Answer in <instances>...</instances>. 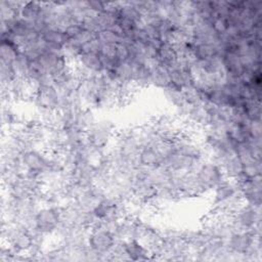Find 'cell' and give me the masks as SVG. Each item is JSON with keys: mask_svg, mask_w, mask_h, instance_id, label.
Segmentation results:
<instances>
[{"mask_svg": "<svg viewBox=\"0 0 262 262\" xmlns=\"http://www.w3.org/2000/svg\"><path fill=\"white\" fill-rule=\"evenodd\" d=\"M117 239L114 233L99 225L90 228L87 246L101 256V260H110Z\"/></svg>", "mask_w": 262, "mask_h": 262, "instance_id": "cell-1", "label": "cell"}, {"mask_svg": "<svg viewBox=\"0 0 262 262\" xmlns=\"http://www.w3.org/2000/svg\"><path fill=\"white\" fill-rule=\"evenodd\" d=\"M115 123L108 118H97L93 126L85 132L88 142L99 148H104L116 135Z\"/></svg>", "mask_w": 262, "mask_h": 262, "instance_id": "cell-2", "label": "cell"}, {"mask_svg": "<svg viewBox=\"0 0 262 262\" xmlns=\"http://www.w3.org/2000/svg\"><path fill=\"white\" fill-rule=\"evenodd\" d=\"M194 173L206 193L211 192L218 184L226 179L222 168L209 160H203Z\"/></svg>", "mask_w": 262, "mask_h": 262, "instance_id": "cell-3", "label": "cell"}, {"mask_svg": "<svg viewBox=\"0 0 262 262\" xmlns=\"http://www.w3.org/2000/svg\"><path fill=\"white\" fill-rule=\"evenodd\" d=\"M62 208L54 207L48 204L43 205L36 213V228L38 231L45 235H50L55 232L59 225L60 213Z\"/></svg>", "mask_w": 262, "mask_h": 262, "instance_id": "cell-4", "label": "cell"}, {"mask_svg": "<svg viewBox=\"0 0 262 262\" xmlns=\"http://www.w3.org/2000/svg\"><path fill=\"white\" fill-rule=\"evenodd\" d=\"M21 161L28 172L39 176L49 168L50 151L39 147H33L21 154Z\"/></svg>", "mask_w": 262, "mask_h": 262, "instance_id": "cell-5", "label": "cell"}, {"mask_svg": "<svg viewBox=\"0 0 262 262\" xmlns=\"http://www.w3.org/2000/svg\"><path fill=\"white\" fill-rule=\"evenodd\" d=\"M241 194L245 204L261 207L262 204V183L261 176L246 179L241 185Z\"/></svg>", "mask_w": 262, "mask_h": 262, "instance_id": "cell-6", "label": "cell"}, {"mask_svg": "<svg viewBox=\"0 0 262 262\" xmlns=\"http://www.w3.org/2000/svg\"><path fill=\"white\" fill-rule=\"evenodd\" d=\"M30 101L41 110L56 111L58 106V94L54 85L42 86L38 88L33 99Z\"/></svg>", "mask_w": 262, "mask_h": 262, "instance_id": "cell-7", "label": "cell"}, {"mask_svg": "<svg viewBox=\"0 0 262 262\" xmlns=\"http://www.w3.org/2000/svg\"><path fill=\"white\" fill-rule=\"evenodd\" d=\"M259 237L261 235H255L252 232H234L226 239V245L231 252L246 255Z\"/></svg>", "mask_w": 262, "mask_h": 262, "instance_id": "cell-8", "label": "cell"}, {"mask_svg": "<svg viewBox=\"0 0 262 262\" xmlns=\"http://www.w3.org/2000/svg\"><path fill=\"white\" fill-rule=\"evenodd\" d=\"M249 122H239L230 120L226 124V131L228 137L235 143H243L249 141L252 136L249 128Z\"/></svg>", "mask_w": 262, "mask_h": 262, "instance_id": "cell-9", "label": "cell"}, {"mask_svg": "<svg viewBox=\"0 0 262 262\" xmlns=\"http://www.w3.org/2000/svg\"><path fill=\"white\" fill-rule=\"evenodd\" d=\"M139 220L132 217H126L121 220L119 227L115 233L116 239L121 242H128L137 238Z\"/></svg>", "mask_w": 262, "mask_h": 262, "instance_id": "cell-10", "label": "cell"}, {"mask_svg": "<svg viewBox=\"0 0 262 262\" xmlns=\"http://www.w3.org/2000/svg\"><path fill=\"white\" fill-rule=\"evenodd\" d=\"M43 15V2H25L18 16L24 20L33 25V27L42 19Z\"/></svg>", "mask_w": 262, "mask_h": 262, "instance_id": "cell-11", "label": "cell"}, {"mask_svg": "<svg viewBox=\"0 0 262 262\" xmlns=\"http://www.w3.org/2000/svg\"><path fill=\"white\" fill-rule=\"evenodd\" d=\"M125 252L128 259L131 261H146L152 259L150 252L138 239L125 242Z\"/></svg>", "mask_w": 262, "mask_h": 262, "instance_id": "cell-12", "label": "cell"}, {"mask_svg": "<svg viewBox=\"0 0 262 262\" xmlns=\"http://www.w3.org/2000/svg\"><path fill=\"white\" fill-rule=\"evenodd\" d=\"M150 69V87L164 90L171 85L169 70L161 63L149 68Z\"/></svg>", "mask_w": 262, "mask_h": 262, "instance_id": "cell-13", "label": "cell"}, {"mask_svg": "<svg viewBox=\"0 0 262 262\" xmlns=\"http://www.w3.org/2000/svg\"><path fill=\"white\" fill-rule=\"evenodd\" d=\"M157 58L160 63L168 70L174 67L178 61V54L173 44L163 43L158 49Z\"/></svg>", "mask_w": 262, "mask_h": 262, "instance_id": "cell-14", "label": "cell"}, {"mask_svg": "<svg viewBox=\"0 0 262 262\" xmlns=\"http://www.w3.org/2000/svg\"><path fill=\"white\" fill-rule=\"evenodd\" d=\"M139 165L142 167H155L162 165L163 160L152 145L142 147L138 156Z\"/></svg>", "mask_w": 262, "mask_h": 262, "instance_id": "cell-15", "label": "cell"}, {"mask_svg": "<svg viewBox=\"0 0 262 262\" xmlns=\"http://www.w3.org/2000/svg\"><path fill=\"white\" fill-rule=\"evenodd\" d=\"M20 49L9 39H1L0 44V61L8 64H12L17 57Z\"/></svg>", "mask_w": 262, "mask_h": 262, "instance_id": "cell-16", "label": "cell"}, {"mask_svg": "<svg viewBox=\"0 0 262 262\" xmlns=\"http://www.w3.org/2000/svg\"><path fill=\"white\" fill-rule=\"evenodd\" d=\"M11 66L16 78L28 79L31 70V59L21 50Z\"/></svg>", "mask_w": 262, "mask_h": 262, "instance_id": "cell-17", "label": "cell"}, {"mask_svg": "<svg viewBox=\"0 0 262 262\" xmlns=\"http://www.w3.org/2000/svg\"><path fill=\"white\" fill-rule=\"evenodd\" d=\"M40 35L46 43L52 44V45H57L60 47H63V45L69 40L66 33L63 31H59V30L45 29Z\"/></svg>", "mask_w": 262, "mask_h": 262, "instance_id": "cell-18", "label": "cell"}, {"mask_svg": "<svg viewBox=\"0 0 262 262\" xmlns=\"http://www.w3.org/2000/svg\"><path fill=\"white\" fill-rule=\"evenodd\" d=\"M249 121H261V101L258 99L245 100L242 105Z\"/></svg>", "mask_w": 262, "mask_h": 262, "instance_id": "cell-19", "label": "cell"}, {"mask_svg": "<svg viewBox=\"0 0 262 262\" xmlns=\"http://www.w3.org/2000/svg\"><path fill=\"white\" fill-rule=\"evenodd\" d=\"M243 176L246 179L261 176V159L254 158L243 163Z\"/></svg>", "mask_w": 262, "mask_h": 262, "instance_id": "cell-20", "label": "cell"}, {"mask_svg": "<svg viewBox=\"0 0 262 262\" xmlns=\"http://www.w3.org/2000/svg\"><path fill=\"white\" fill-rule=\"evenodd\" d=\"M122 35L112 29L101 30L96 34V38L101 45H118L122 40Z\"/></svg>", "mask_w": 262, "mask_h": 262, "instance_id": "cell-21", "label": "cell"}, {"mask_svg": "<svg viewBox=\"0 0 262 262\" xmlns=\"http://www.w3.org/2000/svg\"><path fill=\"white\" fill-rule=\"evenodd\" d=\"M0 78L1 86H7L16 78L11 64L0 61Z\"/></svg>", "mask_w": 262, "mask_h": 262, "instance_id": "cell-22", "label": "cell"}, {"mask_svg": "<svg viewBox=\"0 0 262 262\" xmlns=\"http://www.w3.org/2000/svg\"><path fill=\"white\" fill-rule=\"evenodd\" d=\"M83 30H84V28L82 27L81 24H73L67 28L64 33L69 39H75L82 33Z\"/></svg>", "mask_w": 262, "mask_h": 262, "instance_id": "cell-23", "label": "cell"}]
</instances>
